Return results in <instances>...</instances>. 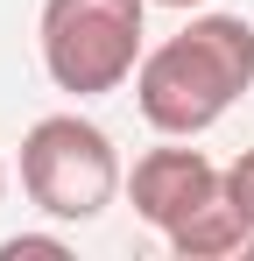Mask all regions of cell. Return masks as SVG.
<instances>
[{
    "label": "cell",
    "instance_id": "cell-1",
    "mask_svg": "<svg viewBox=\"0 0 254 261\" xmlns=\"http://www.w3.org/2000/svg\"><path fill=\"white\" fill-rule=\"evenodd\" d=\"M254 85V21L247 14H191L169 43H156L134 71V106L156 134L198 141L233 113Z\"/></svg>",
    "mask_w": 254,
    "mask_h": 261
},
{
    "label": "cell",
    "instance_id": "cell-2",
    "mask_svg": "<svg viewBox=\"0 0 254 261\" xmlns=\"http://www.w3.org/2000/svg\"><path fill=\"white\" fill-rule=\"evenodd\" d=\"M36 43L57 92H120L148 57V0H42Z\"/></svg>",
    "mask_w": 254,
    "mask_h": 261
},
{
    "label": "cell",
    "instance_id": "cell-3",
    "mask_svg": "<svg viewBox=\"0 0 254 261\" xmlns=\"http://www.w3.org/2000/svg\"><path fill=\"white\" fill-rule=\"evenodd\" d=\"M120 148L113 134L85 113H42L36 127L21 134V191L29 205L64 226H85L99 219L113 198H120Z\"/></svg>",
    "mask_w": 254,
    "mask_h": 261
},
{
    "label": "cell",
    "instance_id": "cell-4",
    "mask_svg": "<svg viewBox=\"0 0 254 261\" xmlns=\"http://www.w3.org/2000/svg\"><path fill=\"white\" fill-rule=\"evenodd\" d=\"M226 191V170L212 163L205 148H184L176 134H169V148H148L141 163H134V176H127V198H134V212L148 219L156 233H176L184 219H198Z\"/></svg>",
    "mask_w": 254,
    "mask_h": 261
},
{
    "label": "cell",
    "instance_id": "cell-5",
    "mask_svg": "<svg viewBox=\"0 0 254 261\" xmlns=\"http://www.w3.org/2000/svg\"><path fill=\"white\" fill-rule=\"evenodd\" d=\"M169 254H184V261H254V219L219 191L198 219H184L169 233Z\"/></svg>",
    "mask_w": 254,
    "mask_h": 261
},
{
    "label": "cell",
    "instance_id": "cell-6",
    "mask_svg": "<svg viewBox=\"0 0 254 261\" xmlns=\"http://www.w3.org/2000/svg\"><path fill=\"white\" fill-rule=\"evenodd\" d=\"M226 198H233V205H240V212L254 219V148L226 163Z\"/></svg>",
    "mask_w": 254,
    "mask_h": 261
},
{
    "label": "cell",
    "instance_id": "cell-7",
    "mask_svg": "<svg viewBox=\"0 0 254 261\" xmlns=\"http://www.w3.org/2000/svg\"><path fill=\"white\" fill-rule=\"evenodd\" d=\"M29 254H71L57 233H14V240H0V261H29Z\"/></svg>",
    "mask_w": 254,
    "mask_h": 261
},
{
    "label": "cell",
    "instance_id": "cell-8",
    "mask_svg": "<svg viewBox=\"0 0 254 261\" xmlns=\"http://www.w3.org/2000/svg\"><path fill=\"white\" fill-rule=\"evenodd\" d=\"M156 7H184V14H191V7H205V0H156Z\"/></svg>",
    "mask_w": 254,
    "mask_h": 261
},
{
    "label": "cell",
    "instance_id": "cell-9",
    "mask_svg": "<svg viewBox=\"0 0 254 261\" xmlns=\"http://www.w3.org/2000/svg\"><path fill=\"white\" fill-rule=\"evenodd\" d=\"M0 198H7V163H0Z\"/></svg>",
    "mask_w": 254,
    "mask_h": 261
}]
</instances>
